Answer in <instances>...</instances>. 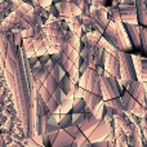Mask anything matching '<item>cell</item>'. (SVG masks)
<instances>
[{"instance_id": "6da1fadb", "label": "cell", "mask_w": 147, "mask_h": 147, "mask_svg": "<svg viewBox=\"0 0 147 147\" xmlns=\"http://www.w3.org/2000/svg\"><path fill=\"white\" fill-rule=\"evenodd\" d=\"M119 61H120V79L119 83L128 85L130 81L136 80V74H134V66H133V58L132 56L127 53V52H119Z\"/></svg>"}, {"instance_id": "7a4b0ae2", "label": "cell", "mask_w": 147, "mask_h": 147, "mask_svg": "<svg viewBox=\"0 0 147 147\" xmlns=\"http://www.w3.org/2000/svg\"><path fill=\"white\" fill-rule=\"evenodd\" d=\"M111 133V129H110V124L106 121V120H101L99 124L96 127V129L92 132V134L88 137V140L90 141L92 143L94 142H99V141H106L107 136Z\"/></svg>"}, {"instance_id": "3957f363", "label": "cell", "mask_w": 147, "mask_h": 147, "mask_svg": "<svg viewBox=\"0 0 147 147\" xmlns=\"http://www.w3.org/2000/svg\"><path fill=\"white\" fill-rule=\"evenodd\" d=\"M98 124H99V120H97L96 117L93 116V114H85V121H84V124L81 125L80 130H81V133L88 138L89 133L93 132Z\"/></svg>"}, {"instance_id": "277c9868", "label": "cell", "mask_w": 147, "mask_h": 147, "mask_svg": "<svg viewBox=\"0 0 147 147\" xmlns=\"http://www.w3.org/2000/svg\"><path fill=\"white\" fill-rule=\"evenodd\" d=\"M58 86H59V89L62 90V93L66 94V96L69 97V98L74 99L76 86H75V83H74L71 79H70V76H69V75H66L63 79H62V81L58 84Z\"/></svg>"}, {"instance_id": "5b68a950", "label": "cell", "mask_w": 147, "mask_h": 147, "mask_svg": "<svg viewBox=\"0 0 147 147\" xmlns=\"http://www.w3.org/2000/svg\"><path fill=\"white\" fill-rule=\"evenodd\" d=\"M74 138L70 134H67L65 130H59L56 141L53 143V147H72Z\"/></svg>"}, {"instance_id": "8992f818", "label": "cell", "mask_w": 147, "mask_h": 147, "mask_svg": "<svg viewBox=\"0 0 147 147\" xmlns=\"http://www.w3.org/2000/svg\"><path fill=\"white\" fill-rule=\"evenodd\" d=\"M125 27H127L129 36L132 38L133 44L136 47H141V31H138L140 30L138 26L137 25H125Z\"/></svg>"}, {"instance_id": "52a82bcc", "label": "cell", "mask_w": 147, "mask_h": 147, "mask_svg": "<svg viewBox=\"0 0 147 147\" xmlns=\"http://www.w3.org/2000/svg\"><path fill=\"white\" fill-rule=\"evenodd\" d=\"M132 97L138 102L140 105H145V90H143V86L140 83H136V86L132 92Z\"/></svg>"}, {"instance_id": "ba28073f", "label": "cell", "mask_w": 147, "mask_h": 147, "mask_svg": "<svg viewBox=\"0 0 147 147\" xmlns=\"http://www.w3.org/2000/svg\"><path fill=\"white\" fill-rule=\"evenodd\" d=\"M56 7L59 12V16H63V17H72L71 5H70V3L63 1V3H59V4H56Z\"/></svg>"}, {"instance_id": "9c48e42d", "label": "cell", "mask_w": 147, "mask_h": 147, "mask_svg": "<svg viewBox=\"0 0 147 147\" xmlns=\"http://www.w3.org/2000/svg\"><path fill=\"white\" fill-rule=\"evenodd\" d=\"M51 75L54 78V80L57 81V83H61L62 81V79L66 76V71H65L63 69H62L61 66H59L58 63H56V66L53 67V70H52V72H51Z\"/></svg>"}, {"instance_id": "30bf717a", "label": "cell", "mask_w": 147, "mask_h": 147, "mask_svg": "<svg viewBox=\"0 0 147 147\" xmlns=\"http://www.w3.org/2000/svg\"><path fill=\"white\" fill-rule=\"evenodd\" d=\"M43 86H44V88H45L51 94H53L54 92H56V89L58 88V83L54 80L53 76L49 75L48 78L45 79V81H44V85H43Z\"/></svg>"}, {"instance_id": "8fae6325", "label": "cell", "mask_w": 147, "mask_h": 147, "mask_svg": "<svg viewBox=\"0 0 147 147\" xmlns=\"http://www.w3.org/2000/svg\"><path fill=\"white\" fill-rule=\"evenodd\" d=\"M136 5H137V8H138L137 17H138V20H140V22L143 23V25H147V14L145 10V3L138 1V3H136Z\"/></svg>"}, {"instance_id": "7c38bea8", "label": "cell", "mask_w": 147, "mask_h": 147, "mask_svg": "<svg viewBox=\"0 0 147 147\" xmlns=\"http://www.w3.org/2000/svg\"><path fill=\"white\" fill-rule=\"evenodd\" d=\"M105 110H106V105H105V102H99V103L97 105L96 109L92 111V114H93V116L96 117L97 120H99V121H101V120L103 119Z\"/></svg>"}, {"instance_id": "4fadbf2b", "label": "cell", "mask_w": 147, "mask_h": 147, "mask_svg": "<svg viewBox=\"0 0 147 147\" xmlns=\"http://www.w3.org/2000/svg\"><path fill=\"white\" fill-rule=\"evenodd\" d=\"M85 107H86V103L83 98L75 99L74 101V107H72V114H84Z\"/></svg>"}, {"instance_id": "5bb4252c", "label": "cell", "mask_w": 147, "mask_h": 147, "mask_svg": "<svg viewBox=\"0 0 147 147\" xmlns=\"http://www.w3.org/2000/svg\"><path fill=\"white\" fill-rule=\"evenodd\" d=\"M59 129L63 130L66 128L71 127L72 125V114H67V115H61V120H59Z\"/></svg>"}, {"instance_id": "9a60e30c", "label": "cell", "mask_w": 147, "mask_h": 147, "mask_svg": "<svg viewBox=\"0 0 147 147\" xmlns=\"http://www.w3.org/2000/svg\"><path fill=\"white\" fill-rule=\"evenodd\" d=\"M58 65H59V66H61L66 72H70V71H71V69H72V66H74V62H72L67 56H65V53H63V56H62L61 59H59Z\"/></svg>"}, {"instance_id": "2e32d148", "label": "cell", "mask_w": 147, "mask_h": 147, "mask_svg": "<svg viewBox=\"0 0 147 147\" xmlns=\"http://www.w3.org/2000/svg\"><path fill=\"white\" fill-rule=\"evenodd\" d=\"M84 121H85V114H72V125H76L80 129Z\"/></svg>"}, {"instance_id": "e0dca14e", "label": "cell", "mask_w": 147, "mask_h": 147, "mask_svg": "<svg viewBox=\"0 0 147 147\" xmlns=\"http://www.w3.org/2000/svg\"><path fill=\"white\" fill-rule=\"evenodd\" d=\"M39 96L41 97V99H43V102H44V105L45 103H48V101L52 98V94L49 93L48 90H47L44 86H41V89L39 90Z\"/></svg>"}, {"instance_id": "ac0fdd59", "label": "cell", "mask_w": 147, "mask_h": 147, "mask_svg": "<svg viewBox=\"0 0 147 147\" xmlns=\"http://www.w3.org/2000/svg\"><path fill=\"white\" fill-rule=\"evenodd\" d=\"M92 93L96 94V96L101 97L102 96V89H101V80H96V83L93 84V88H92Z\"/></svg>"}, {"instance_id": "d6986e66", "label": "cell", "mask_w": 147, "mask_h": 147, "mask_svg": "<svg viewBox=\"0 0 147 147\" xmlns=\"http://www.w3.org/2000/svg\"><path fill=\"white\" fill-rule=\"evenodd\" d=\"M62 94H63V93H62V90L59 89V86H58V88L56 89V92L52 94V98H53L58 105H61V102H62Z\"/></svg>"}, {"instance_id": "ffe728a7", "label": "cell", "mask_w": 147, "mask_h": 147, "mask_svg": "<svg viewBox=\"0 0 147 147\" xmlns=\"http://www.w3.org/2000/svg\"><path fill=\"white\" fill-rule=\"evenodd\" d=\"M133 114L137 115V116H145L146 111H145V109H143V106H141L140 103H137L136 107L133 109Z\"/></svg>"}, {"instance_id": "44dd1931", "label": "cell", "mask_w": 147, "mask_h": 147, "mask_svg": "<svg viewBox=\"0 0 147 147\" xmlns=\"http://www.w3.org/2000/svg\"><path fill=\"white\" fill-rule=\"evenodd\" d=\"M63 130L67 133V134H70V136H71V137L74 138V137H75V134H76V133H78L80 129H79V128L76 127V125H71V127L66 128V129H63Z\"/></svg>"}, {"instance_id": "7402d4cb", "label": "cell", "mask_w": 147, "mask_h": 147, "mask_svg": "<svg viewBox=\"0 0 147 147\" xmlns=\"http://www.w3.org/2000/svg\"><path fill=\"white\" fill-rule=\"evenodd\" d=\"M141 36H142V41H143V48L147 52V28H142L141 30Z\"/></svg>"}, {"instance_id": "603a6c76", "label": "cell", "mask_w": 147, "mask_h": 147, "mask_svg": "<svg viewBox=\"0 0 147 147\" xmlns=\"http://www.w3.org/2000/svg\"><path fill=\"white\" fill-rule=\"evenodd\" d=\"M48 12H49V16H54V17H57V18H58V16H59V12H58V9H57V7H56V5H52V7L51 8H49V9H48Z\"/></svg>"}, {"instance_id": "cb8c5ba5", "label": "cell", "mask_w": 147, "mask_h": 147, "mask_svg": "<svg viewBox=\"0 0 147 147\" xmlns=\"http://www.w3.org/2000/svg\"><path fill=\"white\" fill-rule=\"evenodd\" d=\"M48 61H51V56H49L48 53H45L44 56H41L40 58H39V62H40L41 65H45Z\"/></svg>"}, {"instance_id": "d4e9b609", "label": "cell", "mask_w": 147, "mask_h": 147, "mask_svg": "<svg viewBox=\"0 0 147 147\" xmlns=\"http://www.w3.org/2000/svg\"><path fill=\"white\" fill-rule=\"evenodd\" d=\"M109 142L107 141H99V142H94L92 143V147H107Z\"/></svg>"}, {"instance_id": "484cf974", "label": "cell", "mask_w": 147, "mask_h": 147, "mask_svg": "<svg viewBox=\"0 0 147 147\" xmlns=\"http://www.w3.org/2000/svg\"><path fill=\"white\" fill-rule=\"evenodd\" d=\"M59 132V130H58ZM58 132H53V133H49L48 134V140H49V142L53 145L54 143V141H56V138H57V136H58Z\"/></svg>"}]
</instances>
